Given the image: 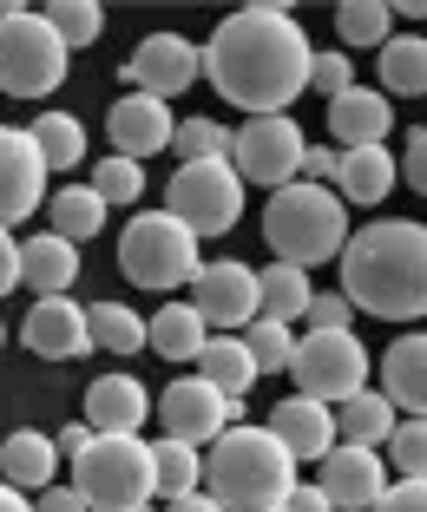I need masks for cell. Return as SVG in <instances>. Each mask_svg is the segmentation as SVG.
<instances>
[{
  "instance_id": "cell-1",
  "label": "cell",
  "mask_w": 427,
  "mask_h": 512,
  "mask_svg": "<svg viewBox=\"0 0 427 512\" xmlns=\"http://www.w3.org/2000/svg\"><path fill=\"white\" fill-rule=\"evenodd\" d=\"M198 53H204L211 86L230 106H244L250 119L290 112L296 92H309V60H316V46L303 40L290 7H237Z\"/></svg>"
},
{
  "instance_id": "cell-3",
  "label": "cell",
  "mask_w": 427,
  "mask_h": 512,
  "mask_svg": "<svg viewBox=\"0 0 427 512\" xmlns=\"http://www.w3.org/2000/svg\"><path fill=\"white\" fill-rule=\"evenodd\" d=\"M204 480L224 512H276L296 486V460L276 447L270 427H224L211 440Z\"/></svg>"
},
{
  "instance_id": "cell-28",
  "label": "cell",
  "mask_w": 427,
  "mask_h": 512,
  "mask_svg": "<svg viewBox=\"0 0 427 512\" xmlns=\"http://www.w3.org/2000/svg\"><path fill=\"white\" fill-rule=\"evenodd\" d=\"M198 368H204V381H211L224 401H244V394L257 388V362L244 355V342H237V335H211V342H204V355H198Z\"/></svg>"
},
{
  "instance_id": "cell-14",
  "label": "cell",
  "mask_w": 427,
  "mask_h": 512,
  "mask_svg": "<svg viewBox=\"0 0 427 512\" xmlns=\"http://www.w3.org/2000/svg\"><path fill=\"white\" fill-rule=\"evenodd\" d=\"M191 309L211 329H250L257 322V270L250 263H198L191 276Z\"/></svg>"
},
{
  "instance_id": "cell-20",
  "label": "cell",
  "mask_w": 427,
  "mask_h": 512,
  "mask_svg": "<svg viewBox=\"0 0 427 512\" xmlns=\"http://www.w3.org/2000/svg\"><path fill=\"white\" fill-rule=\"evenodd\" d=\"M395 112H388V92H368L349 86L342 99H329V132L342 138V151H362V145H382Z\"/></svg>"
},
{
  "instance_id": "cell-48",
  "label": "cell",
  "mask_w": 427,
  "mask_h": 512,
  "mask_svg": "<svg viewBox=\"0 0 427 512\" xmlns=\"http://www.w3.org/2000/svg\"><path fill=\"white\" fill-rule=\"evenodd\" d=\"M283 512H336V506L322 499V486H290V499H283Z\"/></svg>"
},
{
  "instance_id": "cell-8",
  "label": "cell",
  "mask_w": 427,
  "mask_h": 512,
  "mask_svg": "<svg viewBox=\"0 0 427 512\" xmlns=\"http://www.w3.org/2000/svg\"><path fill=\"white\" fill-rule=\"evenodd\" d=\"M165 211L191 237H224L244 217V178L230 171V158H217V165H178V178L165 191Z\"/></svg>"
},
{
  "instance_id": "cell-7",
  "label": "cell",
  "mask_w": 427,
  "mask_h": 512,
  "mask_svg": "<svg viewBox=\"0 0 427 512\" xmlns=\"http://www.w3.org/2000/svg\"><path fill=\"white\" fill-rule=\"evenodd\" d=\"M66 79V40L46 27V14H0V92L7 99H46Z\"/></svg>"
},
{
  "instance_id": "cell-32",
  "label": "cell",
  "mask_w": 427,
  "mask_h": 512,
  "mask_svg": "<svg viewBox=\"0 0 427 512\" xmlns=\"http://www.w3.org/2000/svg\"><path fill=\"white\" fill-rule=\"evenodd\" d=\"M86 335H92V348H106V355H138V348H145V316L125 309V302H92Z\"/></svg>"
},
{
  "instance_id": "cell-47",
  "label": "cell",
  "mask_w": 427,
  "mask_h": 512,
  "mask_svg": "<svg viewBox=\"0 0 427 512\" xmlns=\"http://www.w3.org/2000/svg\"><path fill=\"white\" fill-rule=\"evenodd\" d=\"M14 283H20V243L7 237V230H0V296H7Z\"/></svg>"
},
{
  "instance_id": "cell-53",
  "label": "cell",
  "mask_w": 427,
  "mask_h": 512,
  "mask_svg": "<svg viewBox=\"0 0 427 512\" xmlns=\"http://www.w3.org/2000/svg\"><path fill=\"white\" fill-rule=\"evenodd\" d=\"M276 512H283V506H276Z\"/></svg>"
},
{
  "instance_id": "cell-34",
  "label": "cell",
  "mask_w": 427,
  "mask_h": 512,
  "mask_svg": "<svg viewBox=\"0 0 427 512\" xmlns=\"http://www.w3.org/2000/svg\"><path fill=\"white\" fill-rule=\"evenodd\" d=\"M171 151H178L184 165H217V158H230V132L217 119H178Z\"/></svg>"
},
{
  "instance_id": "cell-26",
  "label": "cell",
  "mask_w": 427,
  "mask_h": 512,
  "mask_svg": "<svg viewBox=\"0 0 427 512\" xmlns=\"http://www.w3.org/2000/svg\"><path fill=\"white\" fill-rule=\"evenodd\" d=\"M388 191H395V158H388V145L342 151V171H336V197L342 204H382Z\"/></svg>"
},
{
  "instance_id": "cell-15",
  "label": "cell",
  "mask_w": 427,
  "mask_h": 512,
  "mask_svg": "<svg viewBox=\"0 0 427 512\" xmlns=\"http://www.w3.org/2000/svg\"><path fill=\"white\" fill-rule=\"evenodd\" d=\"M106 125H112V145H119V158H132V165H145V158L171 151V132H178L171 106H165V99H145V92H125V99H112Z\"/></svg>"
},
{
  "instance_id": "cell-11",
  "label": "cell",
  "mask_w": 427,
  "mask_h": 512,
  "mask_svg": "<svg viewBox=\"0 0 427 512\" xmlns=\"http://www.w3.org/2000/svg\"><path fill=\"white\" fill-rule=\"evenodd\" d=\"M158 421H165V440H184V447H211L224 427H237V401L211 388L204 375L171 381L165 401H158Z\"/></svg>"
},
{
  "instance_id": "cell-42",
  "label": "cell",
  "mask_w": 427,
  "mask_h": 512,
  "mask_svg": "<svg viewBox=\"0 0 427 512\" xmlns=\"http://www.w3.org/2000/svg\"><path fill=\"white\" fill-rule=\"evenodd\" d=\"M349 296H316L309 302V329H349Z\"/></svg>"
},
{
  "instance_id": "cell-21",
  "label": "cell",
  "mask_w": 427,
  "mask_h": 512,
  "mask_svg": "<svg viewBox=\"0 0 427 512\" xmlns=\"http://www.w3.org/2000/svg\"><path fill=\"white\" fill-rule=\"evenodd\" d=\"M382 394L388 407H408L414 421H427V335H401L382 355Z\"/></svg>"
},
{
  "instance_id": "cell-23",
  "label": "cell",
  "mask_w": 427,
  "mask_h": 512,
  "mask_svg": "<svg viewBox=\"0 0 427 512\" xmlns=\"http://www.w3.org/2000/svg\"><path fill=\"white\" fill-rule=\"evenodd\" d=\"M145 342L158 348V362H198L211 342V322L191 302H158V316L145 322Z\"/></svg>"
},
{
  "instance_id": "cell-31",
  "label": "cell",
  "mask_w": 427,
  "mask_h": 512,
  "mask_svg": "<svg viewBox=\"0 0 427 512\" xmlns=\"http://www.w3.org/2000/svg\"><path fill=\"white\" fill-rule=\"evenodd\" d=\"M184 499V493H204V460L198 447H184V440H158L152 447V499Z\"/></svg>"
},
{
  "instance_id": "cell-17",
  "label": "cell",
  "mask_w": 427,
  "mask_h": 512,
  "mask_svg": "<svg viewBox=\"0 0 427 512\" xmlns=\"http://www.w3.org/2000/svg\"><path fill=\"white\" fill-rule=\"evenodd\" d=\"M270 434L296 467H303V460H329V447H336V414L322 401H309V394H290V401H276Z\"/></svg>"
},
{
  "instance_id": "cell-40",
  "label": "cell",
  "mask_w": 427,
  "mask_h": 512,
  "mask_svg": "<svg viewBox=\"0 0 427 512\" xmlns=\"http://www.w3.org/2000/svg\"><path fill=\"white\" fill-rule=\"evenodd\" d=\"M349 86H355L349 53H316V60H309V92H329V99H342Z\"/></svg>"
},
{
  "instance_id": "cell-39",
  "label": "cell",
  "mask_w": 427,
  "mask_h": 512,
  "mask_svg": "<svg viewBox=\"0 0 427 512\" xmlns=\"http://www.w3.org/2000/svg\"><path fill=\"white\" fill-rule=\"evenodd\" d=\"M388 467H401V480H427V421H395Z\"/></svg>"
},
{
  "instance_id": "cell-44",
  "label": "cell",
  "mask_w": 427,
  "mask_h": 512,
  "mask_svg": "<svg viewBox=\"0 0 427 512\" xmlns=\"http://www.w3.org/2000/svg\"><path fill=\"white\" fill-rule=\"evenodd\" d=\"M336 171H342V151H303V184H329V178H336Z\"/></svg>"
},
{
  "instance_id": "cell-29",
  "label": "cell",
  "mask_w": 427,
  "mask_h": 512,
  "mask_svg": "<svg viewBox=\"0 0 427 512\" xmlns=\"http://www.w3.org/2000/svg\"><path fill=\"white\" fill-rule=\"evenodd\" d=\"M382 86L401 92V99H427V40H421V33H388Z\"/></svg>"
},
{
  "instance_id": "cell-33",
  "label": "cell",
  "mask_w": 427,
  "mask_h": 512,
  "mask_svg": "<svg viewBox=\"0 0 427 512\" xmlns=\"http://www.w3.org/2000/svg\"><path fill=\"white\" fill-rule=\"evenodd\" d=\"M106 230V204H99V191L92 184H66V191H53V237L66 243H86Z\"/></svg>"
},
{
  "instance_id": "cell-50",
  "label": "cell",
  "mask_w": 427,
  "mask_h": 512,
  "mask_svg": "<svg viewBox=\"0 0 427 512\" xmlns=\"http://www.w3.org/2000/svg\"><path fill=\"white\" fill-rule=\"evenodd\" d=\"M0 512H33V499H27V493H14V486L0 480Z\"/></svg>"
},
{
  "instance_id": "cell-22",
  "label": "cell",
  "mask_w": 427,
  "mask_h": 512,
  "mask_svg": "<svg viewBox=\"0 0 427 512\" xmlns=\"http://www.w3.org/2000/svg\"><path fill=\"white\" fill-rule=\"evenodd\" d=\"M79 276V250L66 237H53V230H40V237L20 243V283L33 289V296H66Z\"/></svg>"
},
{
  "instance_id": "cell-46",
  "label": "cell",
  "mask_w": 427,
  "mask_h": 512,
  "mask_svg": "<svg viewBox=\"0 0 427 512\" xmlns=\"http://www.w3.org/2000/svg\"><path fill=\"white\" fill-rule=\"evenodd\" d=\"M86 447H92V427L86 421H73V427H60V434H53V453H60V460H79Z\"/></svg>"
},
{
  "instance_id": "cell-6",
  "label": "cell",
  "mask_w": 427,
  "mask_h": 512,
  "mask_svg": "<svg viewBox=\"0 0 427 512\" xmlns=\"http://www.w3.org/2000/svg\"><path fill=\"white\" fill-rule=\"evenodd\" d=\"M198 263H204L198 237L171 211H138L119 237V270H125V283H138V289H178V283L198 276Z\"/></svg>"
},
{
  "instance_id": "cell-24",
  "label": "cell",
  "mask_w": 427,
  "mask_h": 512,
  "mask_svg": "<svg viewBox=\"0 0 427 512\" xmlns=\"http://www.w3.org/2000/svg\"><path fill=\"white\" fill-rule=\"evenodd\" d=\"M53 467H60V453H53L46 434H33V427L0 440V480L14 486V493H46V486H53Z\"/></svg>"
},
{
  "instance_id": "cell-35",
  "label": "cell",
  "mask_w": 427,
  "mask_h": 512,
  "mask_svg": "<svg viewBox=\"0 0 427 512\" xmlns=\"http://www.w3.org/2000/svg\"><path fill=\"white\" fill-rule=\"evenodd\" d=\"M388 7H375V0H349V7H336V33L342 46H388Z\"/></svg>"
},
{
  "instance_id": "cell-43",
  "label": "cell",
  "mask_w": 427,
  "mask_h": 512,
  "mask_svg": "<svg viewBox=\"0 0 427 512\" xmlns=\"http://www.w3.org/2000/svg\"><path fill=\"white\" fill-rule=\"evenodd\" d=\"M395 178H408L414 191L427 197V132H414V138H408V158H401V171H395Z\"/></svg>"
},
{
  "instance_id": "cell-36",
  "label": "cell",
  "mask_w": 427,
  "mask_h": 512,
  "mask_svg": "<svg viewBox=\"0 0 427 512\" xmlns=\"http://www.w3.org/2000/svg\"><path fill=\"white\" fill-rule=\"evenodd\" d=\"M290 329H283V322H250V329H244V355H250V362H257V375H283V368H290Z\"/></svg>"
},
{
  "instance_id": "cell-4",
  "label": "cell",
  "mask_w": 427,
  "mask_h": 512,
  "mask_svg": "<svg viewBox=\"0 0 427 512\" xmlns=\"http://www.w3.org/2000/svg\"><path fill=\"white\" fill-rule=\"evenodd\" d=\"M263 237H270L276 263H290V270L329 263L349 243V204L329 184H283L263 204Z\"/></svg>"
},
{
  "instance_id": "cell-16",
  "label": "cell",
  "mask_w": 427,
  "mask_h": 512,
  "mask_svg": "<svg viewBox=\"0 0 427 512\" xmlns=\"http://www.w3.org/2000/svg\"><path fill=\"white\" fill-rule=\"evenodd\" d=\"M388 493V460L368 447H329L322 460V499L336 512H368Z\"/></svg>"
},
{
  "instance_id": "cell-52",
  "label": "cell",
  "mask_w": 427,
  "mask_h": 512,
  "mask_svg": "<svg viewBox=\"0 0 427 512\" xmlns=\"http://www.w3.org/2000/svg\"><path fill=\"white\" fill-rule=\"evenodd\" d=\"M138 512H152V506H138Z\"/></svg>"
},
{
  "instance_id": "cell-37",
  "label": "cell",
  "mask_w": 427,
  "mask_h": 512,
  "mask_svg": "<svg viewBox=\"0 0 427 512\" xmlns=\"http://www.w3.org/2000/svg\"><path fill=\"white\" fill-rule=\"evenodd\" d=\"M46 27L66 40V53H73V46H92L99 40V7H92V0H53V7H46Z\"/></svg>"
},
{
  "instance_id": "cell-51",
  "label": "cell",
  "mask_w": 427,
  "mask_h": 512,
  "mask_svg": "<svg viewBox=\"0 0 427 512\" xmlns=\"http://www.w3.org/2000/svg\"><path fill=\"white\" fill-rule=\"evenodd\" d=\"M0 348H7V322H0Z\"/></svg>"
},
{
  "instance_id": "cell-49",
  "label": "cell",
  "mask_w": 427,
  "mask_h": 512,
  "mask_svg": "<svg viewBox=\"0 0 427 512\" xmlns=\"http://www.w3.org/2000/svg\"><path fill=\"white\" fill-rule=\"evenodd\" d=\"M171 512H224L211 493H184V499H171Z\"/></svg>"
},
{
  "instance_id": "cell-30",
  "label": "cell",
  "mask_w": 427,
  "mask_h": 512,
  "mask_svg": "<svg viewBox=\"0 0 427 512\" xmlns=\"http://www.w3.org/2000/svg\"><path fill=\"white\" fill-rule=\"evenodd\" d=\"M27 132H33V145H40L46 171H73V165H86V125H79L73 112H40Z\"/></svg>"
},
{
  "instance_id": "cell-10",
  "label": "cell",
  "mask_w": 427,
  "mask_h": 512,
  "mask_svg": "<svg viewBox=\"0 0 427 512\" xmlns=\"http://www.w3.org/2000/svg\"><path fill=\"white\" fill-rule=\"evenodd\" d=\"M303 125L290 112L276 119H244V132H230V171L244 184H263V191H283L303 171Z\"/></svg>"
},
{
  "instance_id": "cell-5",
  "label": "cell",
  "mask_w": 427,
  "mask_h": 512,
  "mask_svg": "<svg viewBox=\"0 0 427 512\" xmlns=\"http://www.w3.org/2000/svg\"><path fill=\"white\" fill-rule=\"evenodd\" d=\"M73 493L92 512L152 506V447L138 434H92V447L73 460Z\"/></svg>"
},
{
  "instance_id": "cell-19",
  "label": "cell",
  "mask_w": 427,
  "mask_h": 512,
  "mask_svg": "<svg viewBox=\"0 0 427 512\" xmlns=\"http://www.w3.org/2000/svg\"><path fill=\"white\" fill-rule=\"evenodd\" d=\"M152 421V394L138 375H99L86 388V427L92 434H138Z\"/></svg>"
},
{
  "instance_id": "cell-38",
  "label": "cell",
  "mask_w": 427,
  "mask_h": 512,
  "mask_svg": "<svg viewBox=\"0 0 427 512\" xmlns=\"http://www.w3.org/2000/svg\"><path fill=\"white\" fill-rule=\"evenodd\" d=\"M92 191H99V204H132L138 191H145V165H132V158H99V171H92Z\"/></svg>"
},
{
  "instance_id": "cell-13",
  "label": "cell",
  "mask_w": 427,
  "mask_h": 512,
  "mask_svg": "<svg viewBox=\"0 0 427 512\" xmlns=\"http://www.w3.org/2000/svg\"><path fill=\"white\" fill-rule=\"evenodd\" d=\"M204 73V53L184 33H152V40H138V53L125 60V79H132V92H145V99H178V92H191V79Z\"/></svg>"
},
{
  "instance_id": "cell-9",
  "label": "cell",
  "mask_w": 427,
  "mask_h": 512,
  "mask_svg": "<svg viewBox=\"0 0 427 512\" xmlns=\"http://www.w3.org/2000/svg\"><path fill=\"white\" fill-rule=\"evenodd\" d=\"M290 375L296 388L309 394V401H349V394H362L368 381V348L355 342L349 329H309L303 342L290 348Z\"/></svg>"
},
{
  "instance_id": "cell-27",
  "label": "cell",
  "mask_w": 427,
  "mask_h": 512,
  "mask_svg": "<svg viewBox=\"0 0 427 512\" xmlns=\"http://www.w3.org/2000/svg\"><path fill=\"white\" fill-rule=\"evenodd\" d=\"M309 302H316V289H309V270L270 263V270L257 276V316H263V322H283V329H290L296 316H309Z\"/></svg>"
},
{
  "instance_id": "cell-18",
  "label": "cell",
  "mask_w": 427,
  "mask_h": 512,
  "mask_svg": "<svg viewBox=\"0 0 427 512\" xmlns=\"http://www.w3.org/2000/svg\"><path fill=\"white\" fill-rule=\"evenodd\" d=\"M27 348L33 355H46V362H73V355H86L92 348V335H86V309L79 302H66V296H40L27 309Z\"/></svg>"
},
{
  "instance_id": "cell-25",
  "label": "cell",
  "mask_w": 427,
  "mask_h": 512,
  "mask_svg": "<svg viewBox=\"0 0 427 512\" xmlns=\"http://www.w3.org/2000/svg\"><path fill=\"white\" fill-rule=\"evenodd\" d=\"M336 414V447H388V434H395V407H388V394H349V401L329 407Z\"/></svg>"
},
{
  "instance_id": "cell-41",
  "label": "cell",
  "mask_w": 427,
  "mask_h": 512,
  "mask_svg": "<svg viewBox=\"0 0 427 512\" xmlns=\"http://www.w3.org/2000/svg\"><path fill=\"white\" fill-rule=\"evenodd\" d=\"M368 512H427V480H401V486H388L382 499Z\"/></svg>"
},
{
  "instance_id": "cell-45",
  "label": "cell",
  "mask_w": 427,
  "mask_h": 512,
  "mask_svg": "<svg viewBox=\"0 0 427 512\" xmlns=\"http://www.w3.org/2000/svg\"><path fill=\"white\" fill-rule=\"evenodd\" d=\"M33 512H92V506L73 493V486H46V493L33 499Z\"/></svg>"
},
{
  "instance_id": "cell-12",
  "label": "cell",
  "mask_w": 427,
  "mask_h": 512,
  "mask_svg": "<svg viewBox=\"0 0 427 512\" xmlns=\"http://www.w3.org/2000/svg\"><path fill=\"white\" fill-rule=\"evenodd\" d=\"M46 204V158L27 125H0V230L27 224Z\"/></svg>"
},
{
  "instance_id": "cell-2",
  "label": "cell",
  "mask_w": 427,
  "mask_h": 512,
  "mask_svg": "<svg viewBox=\"0 0 427 512\" xmlns=\"http://www.w3.org/2000/svg\"><path fill=\"white\" fill-rule=\"evenodd\" d=\"M342 296L382 322L427 316V224L382 217L342 243Z\"/></svg>"
}]
</instances>
